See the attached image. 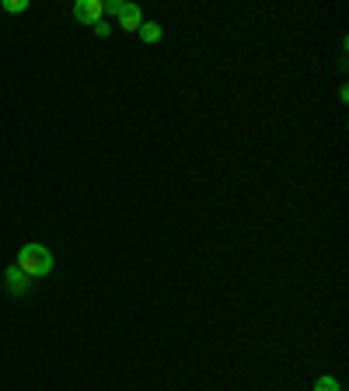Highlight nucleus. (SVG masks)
<instances>
[{
	"label": "nucleus",
	"mask_w": 349,
	"mask_h": 391,
	"mask_svg": "<svg viewBox=\"0 0 349 391\" xmlns=\"http://www.w3.org/2000/svg\"><path fill=\"white\" fill-rule=\"evenodd\" d=\"M29 279H39V276H49V269H53V252L46 248V245H22V252H18V262H15Z\"/></svg>",
	"instance_id": "obj_1"
},
{
	"label": "nucleus",
	"mask_w": 349,
	"mask_h": 391,
	"mask_svg": "<svg viewBox=\"0 0 349 391\" xmlns=\"http://www.w3.org/2000/svg\"><path fill=\"white\" fill-rule=\"evenodd\" d=\"M74 18L81 25H98L105 18V4H102V0H77V4H74Z\"/></svg>",
	"instance_id": "obj_2"
},
{
	"label": "nucleus",
	"mask_w": 349,
	"mask_h": 391,
	"mask_svg": "<svg viewBox=\"0 0 349 391\" xmlns=\"http://www.w3.org/2000/svg\"><path fill=\"white\" fill-rule=\"evenodd\" d=\"M4 279H8V293H15V297H22V293H29V286H32V279L18 269V266H8V273H4Z\"/></svg>",
	"instance_id": "obj_3"
},
{
	"label": "nucleus",
	"mask_w": 349,
	"mask_h": 391,
	"mask_svg": "<svg viewBox=\"0 0 349 391\" xmlns=\"http://www.w3.org/2000/svg\"><path fill=\"white\" fill-rule=\"evenodd\" d=\"M119 22H123L126 32H140V25H144V11H140L137 4H130V8L119 15Z\"/></svg>",
	"instance_id": "obj_4"
},
{
	"label": "nucleus",
	"mask_w": 349,
	"mask_h": 391,
	"mask_svg": "<svg viewBox=\"0 0 349 391\" xmlns=\"http://www.w3.org/2000/svg\"><path fill=\"white\" fill-rule=\"evenodd\" d=\"M137 36H140L147 46H154V43H161V25H157V22H144Z\"/></svg>",
	"instance_id": "obj_5"
},
{
	"label": "nucleus",
	"mask_w": 349,
	"mask_h": 391,
	"mask_svg": "<svg viewBox=\"0 0 349 391\" xmlns=\"http://www.w3.org/2000/svg\"><path fill=\"white\" fill-rule=\"evenodd\" d=\"M314 391H342V388H339V381H335V377L321 374V377L314 381Z\"/></svg>",
	"instance_id": "obj_6"
},
{
	"label": "nucleus",
	"mask_w": 349,
	"mask_h": 391,
	"mask_svg": "<svg viewBox=\"0 0 349 391\" xmlns=\"http://www.w3.org/2000/svg\"><path fill=\"white\" fill-rule=\"evenodd\" d=\"M0 8H4L8 15H25L29 11V0H4Z\"/></svg>",
	"instance_id": "obj_7"
},
{
	"label": "nucleus",
	"mask_w": 349,
	"mask_h": 391,
	"mask_svg": "<svg viewBox=\"0 0 349 391\" xmlns=\"http://www.w3.org/2000/svg\"><path fill=\"white\" fill-rule=\"evenodd\" d=\"M102 4H105V15H116V18L130 8V4H123V0H102Z\"/></svg>",
	"instance_id": "obj_8"
},
{
	"label": "nucleus",
	"mask_w": 349,
	"mask_h": 391,
	"mask_svg": "<svg viewBox=\"0 0 349 391\" xmlns=\"http://www.w3.org/2000/svg\"><path fill=\"white\" fill-rule=\"evenodd\" d=\"M91 29H95V36H98V39H109V32H112V29H109V22H105V18H102V22H98V25H91Z\"/></svg>",
	"instance_id": "obj_9"
}]
</instances>
